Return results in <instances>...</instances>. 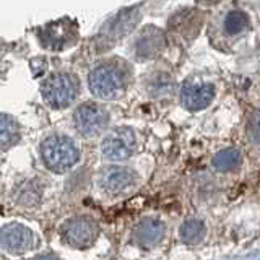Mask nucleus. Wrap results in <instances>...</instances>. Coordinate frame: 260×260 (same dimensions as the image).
<instances>
[{"mask_svg": "<svg viewBox=\"0 0 260 260\" xmlns=\"http://www.w3.org/2000/svg\"><path fill=\"white\" fill-rule=\"evenodd\" d=\"M166 233V226L156 218H145L135 226L134 239L142 247H154L162 241Z\"/></svg>", "mask_w": 260, "mask_h": 260, "instance_id": "nucleus-14", "label": "nucleus"}, {"mask_svg": "<svg viewBox=\"0 0 260 260\" xmlns=\"http://www.w3.org/2000/svg\"><path fill=\"white\" fill-rule=\"evenodd\" d=\"M36 36L44 49L52 52H60L77 44L80 36L78 23L69 18V16H65V18L51 21L44 24V26L38 28Z\"/></svg>", "mask_w": 260, "mask_h": 260, "instance_id": "nucleus-5", "label": "nucleus"}, {"mask_svg": "<svg viewBox=\"0 0 260 260\" xmlns=\"http://www.w3.org/2000/svg\"><path fill=\"white\" fill-rule=\"evenodd\" d=\"M41 158L54 173H65L80 159V150L72 138L65 135H49L41 143Z\"/></svg>", "mask_w": 260, "mask_h": 260, "instance_id": "nucleus-3", "label": "nucleus"}, {"mask_svg": "<svg viewBox=\"0 0 260 260\" xmlns=\"http://www.w3.org/2000/svg\"><path fill=\"white\" fill-rule=\"evenodd\" d=\"M41 94L52 109H65L80 94V78L67 70L52 72L41 81Z\"/></svg>", "mask_w": 260, "mask_h": 260, "instance_id": "nucleus-2", "label": "nucleus"}, {"mask_svg": "<svg viewBox=\"0 0 260 260\" xmlns=\"http://www.w3.org/2000/svg\"><path fill=\"white\" fill-rule=\"evenodd\" d=\"M21 137V127L18 120L12 117L10 114L4 112L0 116V145H2V151L10 150L12 146L18 143Z\"/></svg>", "mask_w": 260, "mask_h": 260, "instance_id": "nucleus-16", "label": "nucleus"}, {"mask_svg": "<svg viewBox=\"0 0 260 260\" xmlns=\"http://www.w3.org/2000/svg\"><path fill=\"white\" fill-rule=\"evenodd\" d=\"M241 162H242V156L236 148L221 150L213 156V166L215 169L221 171V173H231V171L241 166Z\"/></svg>", "mask_w": 260, "mask_h": 260, "instance_id": "nucleus-17", "label": "nucleus"}, {"mask_svg": "<svg viewBox=\"0 0 260 260\" xmlns=\"http://www.w3.org/2000/svg\"><path fill=\"white\" fill-rule=\"evenodd\" d=\"M134 78V67L122 57H106L88 72V89L98 100H117L124 96Z\"/></svg>", "mask_w": 260, "mask_h": 260, "instance_id": "nucleus-1", "label": "nucleus"}, {"mask_svg": "<svg viewBox=\"0 0 260 260\" xmlns=\"http://www.w3.org/2000/svg\"><path fill=\"white\" fill-rule=\"evenodd\" d=\"M168 39L165 31L158 26H143L135 35L134 44H132V54L137 62H150L154 60L158 55L162 54L166 49Z\"/></svg>", "mask_w": 260, "mask_h": 260, "instance_id": "nucleus-9", "label": "nucleus"}, {"mask_svg": "<svg viewBox=\"0 0 260 260\" xmlns=\"http://www.w3.org/2000/svg\"><path fill=\"white\" fill-rule=\"evenodd\" d=\"M2 246L12 254H23L36 246V236L24 224L12 223L2 230Z\"/></svg>", "mask_w": 260, "mask_h": 260, "instance_id": "nucleus-12", "label": "nucleus"}, {"mask_svg": "<svg viewBox=\"0 0 260 260\" xmlns=\"http://www.w3.org/2000/svg\"><path fill=\"white\" fill-rule=\"evenodd\" d=\"M137 181V173L124 166H109L101 173V187L108 193H120L132 187Z\"/></svg>", "mask_w": 260, "mask_h": 260, "instance_id": "nucleus-13", "label": "nucleus"}, {"mask_svg": "<svg viewBox=\"0 0 260 260\" xmlns=\"http://www.w3.org/2000/svg\"><path fill=\"white\" fill-rule=\"evenodd\" d=\"M207 228L203 221L197 218H190L182 223L181 226V239L185 244H199L203 238H205Z\"/></svg>", "mask_w": 260, "mask_h": 260, "instance_id": "nucleus-18", "label": "nucleus"}, {"mask_svg": "<svg viewBox=\"0 0 260 260\" xmlns=\"http://www.w3.org/2000/svg\"><path fill=\"white\" fill-rule=\"evenodd\" d=\"M146 91L153 98H165L173 94L176 81L173 77V72L166 67H156L148 72L145 78Z\"/></svg>", "mask_w": 260, "mask_h": 260, "instance_id": "nucleus-15", "label": "nucleus"}, {"mask_svg": "<svg viewBox=\"0 0 260 260\" xmlns=\"http://www.w3.org/2000/svg\"><path fill=\"white\" fill-rule=\"evenodd\" d=\"M73 125L86 138L98 137L109 125V112L100 103H83L73 112Z\"/></svg>", "mask_w": 260, "mask_h": 260, "instance_id": "nucleus-6", "label": "nucleus"}, {"mask_svg": "<svg viewBox=\"0 0 260 260\" xmlns=\"http://www.w3.org/2000/svg\"><path fill=\"white\" fill-rule=\"evenodd\" d=\"M213 29L218 35V39L213 41L215 44L219 39L224 41V43H234L250 29V18L241 8H230L216 21Z\"/></svg>", "mask_w": 260, "mask_h": 260, "instance_id": "nucleus-11", "label": "nucleus"}, {"mask_svg": "<svg viewBox=\"0 0 260 260\" xmlns=\"http://www.w3.org/2000/svg\"><path fill=\"white\" fill-rule=\"evenodd\" d=\"M142 20V12L138 7L122 8L116 15H112L111 18L106 21L100 32L96 36V46L98 51H108L114 47L122 39L127 38L132 32L137 24Z\"/></svg>", "mask_w": 260, "mask_h": 260, "instance_id": "nucleus-4", "label": "nucleus"}, {"mask_svg": "<svg viewBox=\"0 0 260 260\" xmlns=\"http://www.w3.org/2000/svg\"><path fill=\"white\" fill-rule=\"evenodd\" d=\"M60 234L65 244L75 249L89 247L100 236V226L89 216H73L67 219L62 228Z\"/></svg>", "mask_w": 260, "mask_h": 260, "instance_id": "nucleus-8", "label": "nucleus"}, {"mask_svg": "<svg viewBox=\"0 0 260 260\" xmlns=\"http://www.w3.org/2000/svg\"><path fill=\"white\" fill-rule=\"evenodd\" d=\"M137 150V137L130 127H117L104 137L101 151L111 161H124Z\"/></svg>", "mask_w": 260, "mask_h": 260, "instance_id": "nucleus-10", "label": "nucleus"}, {"mask_svg": "<svg viewBox=\"0 0 260 260\" xmlns=\"http://www.w3.org/2000/svg\"><path fill=\"white\" fill-rule=\"evenodd\" d=\"M246 134L252 143L260 146V111H254L249 116L246 124Z\"/></svg>", "mask_w": 260, "mask_h": 260, "instance_id": "nucleus-19", "label": "nucleus"}, {"mask_svg": "<svg viewBox=\"0 0 260 260\" xmlns=\"http://www.w3.org/2000/svg\"><path fill=\"white\" fill-rule=\"evenodd\" d=\"M216 96V88L210 80L202 77H189L179 91V100L185 109L189 111H202L213 103Z\"/></svg>", "mask_w": 260, "mask_h": 260, "instance_id": "nucleus-7", "label": "nucleus"}, {"mask_svg": "<svg viewBox=\"0 0 260 260\" xmlns=\"http://www.w3.org/2000/svg\"><path fill=\"white\" fill-rule=\"evenodd\" d=\"M223 0H197V4L203 5V7H215L218 4H221Z\"/></svg>", "mask_w": 260, "mask_h": 260, "instance_id": "nucleus-20", "label": "nucleus"}]
</instances>
